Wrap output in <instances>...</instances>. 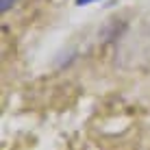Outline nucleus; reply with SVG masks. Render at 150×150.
Listing matches in <instances>:
<instances>
[{
	"instance_id": "nucleus-1",
	"label": "nucleus",
	"mask_w": 150,
	"mask_h": 150,
	"mask_svg": "<svg viewBox=\"0 0 150 150\" xmlns=\"http://www.w3.org/2000/svg\"><path fill=\"white\" fill-rule=\"evenodd\" d=\"M13 2H15V0H0V11H9V9H11L13 7Z\"/></svg>"
},
{
	"instance_id": "nucleus-2",
	"label": "nucleus",
	"mask_w": 150,
	"mask_h": 150,
	"mask_svg": "<svg viewBox=\"0 0 150 150\" xmlns=\"http://www.w3.org/2000/svg\"><path fill=\"white\" fill-rule=\"evenodd\" d=\"M91 2H98V0H76V4H81V7L83 4H91Z\"/></svg>"
}]
</instances>
